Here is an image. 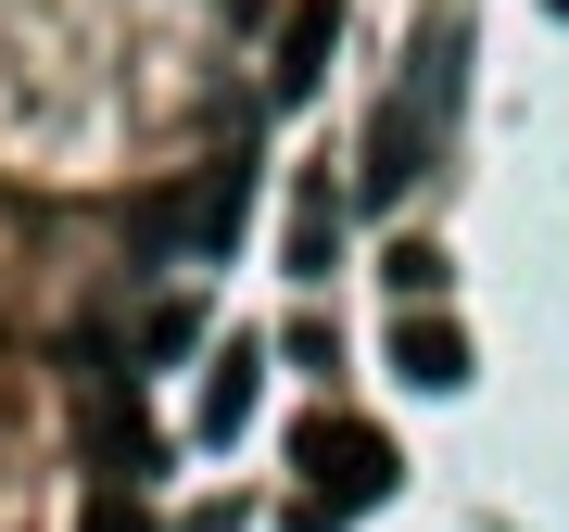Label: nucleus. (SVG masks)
<instances>
[{"mask_svg":"<svg viewBox=\"0 0 569 532\" xmlns=\"http://www.w3.org/2000/svg\"><path fill=\"white\" fill-rule=\"evenodd\" d=\"M241 216H253V152H216L190 190H152L127 228H140V254H228Z\"/></svg>","mask_w":569,"mask_h":532,"instance_id":"nucleus-1","label":"nucleus"},{"mask_svg":"<svg viewBox=\"0 0 569 532\" xmlns=\"http://www.w3.org/2000/svg\"><path fill=\"white\" fill-rule=\"evenodd\" d=\"M380 494H392V444H380L367 418H317V431H305V532L380 508Z\"/></svg>","mask_w":569,"mask_h":532,"instance_id":"nucleus-2","label":"nucleus"},{"mask_svg":"<svg viewBox=\"0 0 569 532\" xmlns=\"http://www.w3.org/2000/svg\"><path fill=\"white\" fill-rule=\"evenodd\" d=\"M329 51H342V0H291V13H279V63H266L279 102H305V89L329 77Z\"/></svg>","mask_w":569,"mask_h":532,"instance_id":"nucleus-3","label":"nucleus"},{"mask_svg":"<svg viewBox=\"0 0 569 532\" xmlns=\"http://www.w3.org/2000/svg\"><path fill=\"white\" fill-rule=\"evenodd\" d=\"M392 381H406V393H456L468 381V329L456 317H406V329H392Z\"/></svg>","mask_w":569,"mask_h":532,"instance_id":"nucleus-4","label":"nucleus"},{"mask_svg":"<svg viewBox=\"0 0 569 532\" xmlns=\"http://www.w3.org/2000/svg\"><path fill=\"white\" fill-rule=\"evenodd\" d=\"M329 254H342V190H329V165H317V178H305V204H291L279 266H291V279H329Z\"/></svg>","mask_w":569,"mask_h":532,"instance_id":"nucleus-5","label":"nucleus"},{"mask_svg":"<svg viewBox=\"0 0 569 532\" xmlns=\"http://www.w3.org/2000/svg\"><path fill=\"white\" fill-rule=\"evenodd\" d=\"M253 406H266V355H253V343H228V355H216V381H203V444L253 431Z\"/></svg>","mask_w":569,"mask_h":532,"instance_id":"nucleus-6","label":"nucleus"},{"mask_svg":"<svg viewBox=\"0 0 569 532\" xmlns=\"http://www.w3.org/2000/svg\"><path fill=\"white\" fill-rule=\"evenodd\" d=\"M406 178H418V115L392 102V115H380V140H367V190H406Z\"/></svg>","mask_w":569,"mask_h":532,"instance_id":"nucleus-7","label":"nucleus"},{"mask_svg":"<svg viewBox=\"0 0 569 532\" xmlns=\"http://www.w3.org/2000/svg\"><path fill=\"white\" fill-rule=\"evenodd\" d=\"M380 279L406 292V305H418V292H443V242H392V254H380Z\"/></svg>","mask_w":569,"mask_h":532,"instance_id":"nucleus-8","label":"nucleus"},{"mask_svg":"<svg viewBox=\"0 0 569 532\" xmlns=\"http://www.w3.org/2000/svg\"><path fill=\"white\" fill-rule=\"evenodd\" d=\"M178 532H241V494H228V508H190Z\"/></svg>","mask_w":569,"mask_h":532,"instance_id":"nucleus-9","label":"nucleus"}]
</instances>
